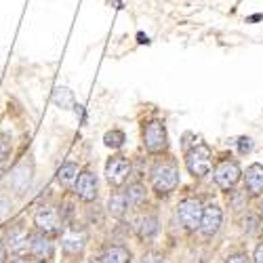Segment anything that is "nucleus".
<instances>
[{
	"label": "nucleus",
	"instance_id": "obj_17",
	"mask_svg": "<svg viewBox=\"0 0 263 263\" xmlns=\"http://www.w3.org/2000/svg\"><path fill=\"white\" fill-rule=\"evenodd\" d=\"M137 234H139V238H143V240L154 238V236L158 234V219H156V215H145V217H141V221H139V226H137Z\"/></svg>",
	"mask_w": 263,
	"mask_h": 263
},
{
	"label": "nucleus",
	"instance_id": "obj_21",
	"mask_svg": "<svg viewBox=\"0 0 263 263\" xmlns=\"http://www.w3.org/2000/svg\"><path fill=\"white\" fill-rule=\"evenodd\" d=\"M141 263H166V261H164V257H162L160 253H156V251H147V253H143Z\"/></svg>",
	"mask_w": 263,
	"mask_h": 263
},
{
	"label": "nucleus",
	"instance_id": "obj_6",
	"mask_svg": "<svg viewBox=\"0 0 263 263\" xmlns=\"http://www.w3.org/2000/svg\"><path fill=\"white\" fill-rule=\"evenodd\" d=\"M34 226L38 232L47 234V236H57L61 232V217L53 206H40L34 213Z\"/></svg>",
	"mask_w": 263,
	"mask_h": 263
},
{
	"label": "nucleus",
	"instance_id": "obj_2",
	"mask_svg": "<svg viewBox=\"0 0 263 263\" xmlns=\"http://www.w3.org/2000/svg\"><path fill=\"white\" fill-rule=\"evenodd\" d=\"M185 166L194 177H204L213 168V149L206 143H196L185 154Z\"/></svg>",
	"mask_w": 263,
	"mask_h": 263
},
{
	"label": "nucleus",
	"instance_id": "obj_25",
	"mask_svg": "<svg viewBox=\"0 0 263 263\" xmlns=\"http://www.w3.org/2000/svg\"><path fill=\"white\" fill-rule=\"evenodd\" d=\"M226 263H251L247 255H232L226 259Z\"/></svg>",
	"mask_w": 263,
	"mask_h": 263
},
{
	"label": "nucleus",
	"instance_id": "obj_4",
	"mask_svg": "<svg viewBox=\"0 0 263 263\" xmlns=\"http://www.w3.org/2000/svg\"><path fill=\"white\" fill-rule=\"evenodd\" d=\"M202 211H204L202 200L200 198H194V196H190V198H183L177 204V217H179V221L190 232L198 230L200 219H202Z\"/></svg>",
	"mask_w": 263,
	"mask_h": 263
},
{
	"label": "nucleus",
	"instance_id": "obj_9",
	"mask_svg": "<svg viewBox=\"0 0 263 263\" xmlns=\"http://www.w3.org/2000/svg\"><path fill=\"white\" fill-rule=\"evenodd\" d=\"M221 223H223V211H221V206H217V204L204 206L200 226H198L200 234H202L204 238H213V236L219 232V228H221Z\"/></svg>",
	"mask_w": 263,
	"mask_h": 263
},
{
	"label": "nucleus",
	"instance_id": "obj_28",
	"mask_svg": "<svg viewBox=\"0 0 263 263\" xmlns=\"http://www.w3.org/2000/svg\"><path fill=\"white\" fill-rule=\"evenodd\" d=\"M13 263H30L28 259H17V261H13Z\"/></svg>",
	"mask_w": 263,
	"mask_h": 263
},
{
	"label": "nucleus",
	"instance_id": "obj_7",
	"mask_svg": "<svg viewBox=\"0 0 263 263\" xmlns=\"http://www.w3.org/2000/svg\"><path fill=\"white\" fill-rule=\"evenodd\" d=\"M128 175H130V162H128L126 156L116 154V156H112L107 160V164H105V177H107L109 185L120 187L128 179Z\"/></svg>",
	"mask_w": 263,
	"mask_h": 263
},
{
	"label": "nucleus",
	"instance_id": "obj_18",
	"mask_svg": "<svg viewBox=\"0 0 263 263\" xmlns=\"http://www.w3.org/2000/svg\"><path fill=\"white\" fill-rule=\"evenodd\" d=\"M78 179V166L74 162H65L61 164L59 173H57V181L63 185V187H72Z\"/></svg>",
	"mask_w": 263,
	"mask_h": 263
},
{
	"label": "nucleus",
	"instance_id": "obj_11",
	"mask_svg": "<svg viewBox=\"0 0 263 263\" xmlns=\"http://www.w3.org/2000/svg\"><path fill=\"white\" fill-rule=\"evenodd\" d=\"M61 242H63V251L68 255H80L84 251V245H86V232L78 230V228H70L63 234Z\"/></svg>",
	"mask_w": 263,
	"mask_h": 263
},
{
	"label": "nucleus",
	"instance_id": "obj_16",
	"mask_svg": "<svg viewBox=\"0 0 263 263\" xmlns=\"http://www.w3.org/2000/svg\"><path fill=\"white\" fill-rule=\"evenodd\" d=\"M128 209V200H126V192H114L109 196V202H107V213L112 217H122Z\"/></svg>",
	"mask_w": 263,
	"mask_h": 263
},
{
	"label": "nucleus",
	"instance_id": "obj_22",
	"mask_svg": "<svg viewBox=\"0 0 263 263\" xmlns=\"http://www.w3.org/2000/svg\"><path fill=\"white\" fill-rule=\"evenodd\" d=\"M11 213V202L7 198H0V221H5Z\"/></svg>",
	"mask_w": 263,
	"mask_h": 263
},
{
	"label": "nucleus",
	"instance_id": "obj_10",
	"mask_svg": "<svg viewBox=\"0 0 263 263\" xmlns=\"http://www.w3.org/2000/svg\"><path fill=\"white\" fill-rule=\"evenodd\" d=\"M74 192L82 202H93L97 198V177L91 171H82L74 183Z\"/></svg>",
	"mask_w": 263,
	"mask_h": 263
},
{
	"label": "nucleus",
	"instance_id": "obj_13",
	"mask_svg": "<svg viewBox=\"0 0 263 263\" xmlns=\"http://www.w3.org/2000/svg\"><path fill=\"white\" fill-rule=\"evenodd\" d=\"M9 247L15 255H26L30 251V234L21 228V226H15L11 232H9Z\"/></svg>",
	"mask_w": 263,
	"mask_h": 263
},
{
	"label": "nucleus",
	"instance_id": "obj_3",
	"mask_svg": "<svg viewBox=\"0 0 263 263\" xmlns=\"http://www.w3.org/2000/svg\"><path fill=\"white\" fill-rule=\"evenodd\" d=\"M143 145L149 154H162L168 145L166 126L162 120H149L143 126Z\"/></svg>",
	"mask_w": 263,
	"mask_h": 263
},
{
	"label": "nucleus",
	"instance_id": "obj_29",
	"mask_svg": "<svg viewBox=\"0 0 263 263\" xmlns=\"http://www.w3.org/2000/svg\"><path fill=\"white\" fill-rule=\"evenodd\" d=\"M261 219H263V202H261Z\"/></svg>",
	"mask_w": 263,
	"mask_h": 263
},
{
	"label": "nucleus",
	"instance_id": "obj_5",
	"mask_svg": "<svg viewBox=\"0 0 263 263\" xmlns=\"http://www.w3.org/2000/svg\"><path fill=\"white\" fill-rule=\"evenodd\" d=\"M213 179L217 183V187L221 190H232L240 179H242V168L236 160H221L215 166Z\"/></svg>",
	"mask_w": 263,
	"mask_h": 263
},
{
	"label": "nucleus",
	"instance_id": "obj_14",
	"mask_svg": "<svg viewBox=\"0 0 263 263\" xmlns=\"http://www.w3.org/2000/svg\"><path fill=\"white\" fill-rule=\"evenodd\" d=\"M247 192L251 196H261L263 194V164H251L245 175Z\"/></svg>",
	"mask_w": 263,
	"mask_h": 263
},
{
	"label": "nucleus",
	"instance_id": "obj_12",
	"mask_svg": "<svg viewBox=\"0 0 263 263\" xmlns=\"http://www.w3.org/2000/svg\"><path fill=\"white\" fill-rule=\"evenodd\" d=\"M32 183V166L28 162H21L13 168L11 173V187L17 192V194H24Z\"/></svg>",
	"mask_w": 263,
	"mask_h": 263
},
{
	"label": "nucleus",
	"instance_id": "obj_26",
	"mask_svg": "<svg viewBox=\"0 0 263 263\" xmlns=\"http://www.w3.org/2000/svg\"><path fill=\"white\" fill-rule=\"evenodd\" d=\"M253 261L255 263H263V242H259L255 247V255H253Z\"/></svg>",
	"mask_w": 263,
	"mask_h": 263
},
{
	"label": "nucleus",
	"instance_id": "obj_19",
	"mask_svg": "<svg viewBox=\"0 0 263 263\" xmlns=\"http://www.w3.org/2000/svg\"><path fill=\"white\" fill-rule=\"evenodd\" d=\"M145 185L143 183H130L128 190H126V200H128V206H141L145 202Z\"/></svg>",
	"mask_w": 263,
	"mask_h": 263
},
{
	"label": "nucleus",
	"instance_id": "obj_1",
	"mask_svg": "<svg viewBox=\"0 0 263 263\" xmlns=\"http://www.w3.org/2000/svg\"><path fill=\"white\" fill-rule=\"evenodd\" d=\"M179 185V168L175 160L164 158L152 166V187L158 196H168Z\"/></svg>",
	"mask_w": 263,
	"mask_h": 263
},
{
	"label": "nucleus",
	"instance_id": "obj_15",
	"mask_svg": "<svg viewBox=\"0 0 263 263\" xmlns=\"http://www.w3.org/2000/svg\"><path fill=\"white\" fill-rule=\"evenodd\" d=\"M101 263H128L130 261V253L126 247L122 245H112L101 253Z\"/></svg>",
	"mask_w": 263,
	"mask_h": 263
},
{
	"label": "nucleus",
	"instance_id": "obj_23",
	"mask_svg": "<svg viewBox=\"0 0 263 263\" xmlns=\"http://www.w3.org/2000/svg\"><path fill=\"white\" fill-rule=\"evenodd\" d=\"M9 149H11V145H9V137L3 135V139H0V160H5V156L9 154Z\"/></svg>",
	"mask_w": 263,
	"mask_h": 263
},
{
	"label": "nucleus",
	"instance_id": "obj_24",
	"mask_svg": "<svg viewBox=\"0 0 263 263\" xmlns=\"http://www.w3.org/2000/svg\"><path fill=\"white\" fill-rule=\"evenodd\" d=\"M238 145H240V154H247V152H251V147H253L251 139H247V137H240L238 139Z\"/></svg>",
	"mask_w": 263,
	"mask_h": 263
},
{
	"label": "nucleus",
	"instance_id": "obj_8",
	"mask_svg": "<svg viewBox=\"0 0 263 263\" xmlns=\"http://www.w3.org/2000/svg\"><path fill=\"white\" fill-rule=\"evenodd\" d=\"M53 253H55V247L51 242V236L42 234V232L30 234V255L38 263H49L53 259Z\"/></svg>",
	"mask_w": 263,
	"mask_h": 263
},
{
	"label": "nucleus",
	"instance_id": "obj_27",
	"mask_svg": "<svg viewBox=\"0 0 263 263\" xmlns=\"http://www.w3.org/2000/svg\"><path fill=\"white\" fill-rule=\"evenodd\" d=\"M0 263H7V247L3 240H0Z\"/></svg>",
	"mask_w": 263,
	"mask_h": 263
},
{
	"label": "nucleus",
	"instance_id": "obj_20",
	"mask_svg": "<svg viewBox=\"0 0 263 263\" xmlns=\"http://www.w3.org/2000/svg\"><path fill=\"white\" fill-rule=\"evenodd\" d=\"M103 141H105V145H107V147L118 149V147H122V145H124L126 137H124V133H122V130L114 128V130H107V133H105V137H103Z\"/></svg>",
	"mask_w": 263,
	"mask_h": 263
}]
</instances>
